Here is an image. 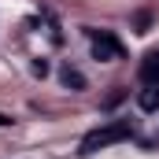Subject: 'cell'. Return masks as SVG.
Segmentation results:
<instances>
[{"mask_svg":"<svg viewBox=\"0 0 159 159\" xmlns=\"http://www.w3.org/2000/svg\"><path fill=\"white\" fill-rule=\"evenodd\" d=\"M137 104H141V111H159V81H141Z\"/></svg>","mask_w":159,"mask_h":159,"instance_id":"3","label":"cell"},{"mask_svg":"<svg viewBox=\"0 0 159 159\" xmlns=\"http://www.w3.org/2000/svg\"><path fill=\"white\" fill-rule=\"evenodd\" d=\"M7 122H11V119H7V115H0V126H7Z\"/></svg>","mask_w":159,"mask_h":159,"instance_id":"6","label":"cell"},{"mask_svg":"<svg viewBox=\"0 0 159 159\" xmlns=\"http://www.w3.org/2000/svg\"><path fill=\"white\" fill-rule=\"evenodd\" d=\"M89 34V44H93V56L96 59H104V63H115V59H122V44L111 34H100V30H85Z\"/></svg>","mask_w":159,"mask_h":159,"instance_id":"2","label":"cell"},{"mask_svg":"<svg viewBox=\"0 0 159 159\" xmlns=\"http://www.w3.org/2000/svg\"><path fill=\"white\" fill-rule=\"evenodd\" d=\"M59 81H63L67 89H85V74H81L78 67H70V63L59 70Z\"/></svg>","mask_w":159,"mask_h":159,"instance_id":"4","label":"cell"},{"mask_svg":"<svg viewBox=\"0 0 159 159\" xmlns=\"http://www.w3.org/2000/svg\"><path fill=\"white\" fill-rule=\"evenodd\" d=\"M129 122L126 119H111L104 122V126H96L93 133H85V141H81V156H93V152H100V148H111V144H122V141H129Z\"/></svg>","mask_w":159,"mask_h":159,"instance_id":"1","label":"cell"},{"mask_svg":"<svg viewBox=\"0 0 159 159\" xmlns=\"http://www.w3.org/2000/svg\"><path fill=\"white\" fill-rule=\"evenodd\" d=\"M141 81H159V52H148L141 63Z\"/></svg>","mask_w":159,"mask_h":159,"instance_id":"5","label":"cell"}]
</instances>
